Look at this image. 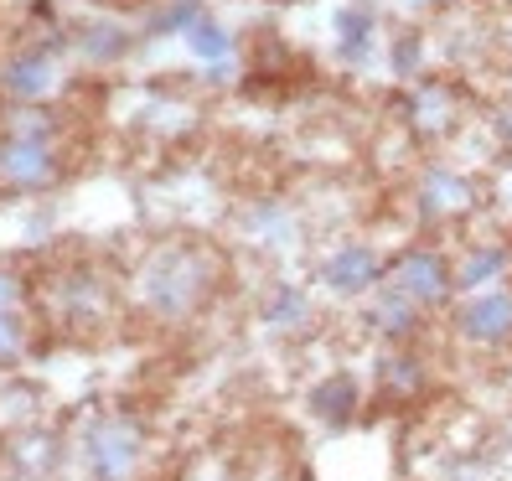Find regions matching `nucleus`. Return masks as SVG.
<instances>
[{
	"label": "nucleus",
	"instance_id": "nucleus-1",
	"mask_svg": "<svg viewBox=\"0 0 512 481\" xmlns=\"http://www.w3.org/2000/svg\"><path fill=\"white\" fill-rule=\"evenodd\" d=\"M213 295V269L197 249H171L145 269V300L161 316H192Z\"/></svg>",
	"mask_w": 512,
	"mask_h": 481
},
{
	"label": "nucleus",
	"instance_id": "nucleus-2",
	"mask_svg": "<svg viewBox=\"0 0 512 481\" xmlns=\"http://www.w3.org/2000/svg\"><path fill=\"white\" fill-rule=\"evenodd\" d=\"M388 285H394V295L414 300V306H440L450 285H456V275H450V264L435 249H404L394 269H388Z\"/></svg>",
	"mask_w": 512,
	"mask_h": 481
},
{
	"label": "nucleus",
	"instance_id": "nucleus-3",
	"mask_svg": "<svg viewBox=\"0 0 512 481\" xmlns=\"http://www.w3.org/2000/svg\"><path fill=\"white\" fill-rule=\"evenodd\" d=\"M140 461V430L130 419H109V425L94 430V445H88V466H94L99 481H125Z\"/></svg>",
	"mask_w": 512,
	"mask_h": 481
},
{
	"label": "nucleus",
	"instance_id": "nucleus-4",
	"mask_svg": "<svg viewBox=\"0 0 512 481\" xmlns=\"http://www.w3.org/2000/svg\"><path fill=\"white\" fill-rule=\"evenodd\" d=\"M456 326H461L466 342H481V347L507 342V337H512V295H507V290H481V295H471L466 306H461V316H456Z\"/></svg>",
	"mask_w": 512,
	"mask_h": 481
},
{
	"label": "nucleus",
	"instance_id": "nucleus-5",
	"mask_svg": "<svg viewBox=\"0 0 512 481\" xmlns=\"http://www.w3.org/2000/svg\"><path fill=\"white\" fill-rule=\"evenodd\" d=\"M378 275H383V264H378V254L363 249V244H347V249H337V254L321 264V280H326L331 290H342V295H357V290L378 285Z\"/></svg>",
	"mask_w": 512,
	"mask_h": 481
},
{
	"label": "nucleus",
	"instance_id": "nucleus-6",
	"mask_svg": "<svg viewBox=\"0 0 512 481\" xmlns=\"http://www.w3.org/2000/svg\"><path fill=\"white\" fill-rule=\"evenodd\" d=\"M419 207H425L430 218L466 213V207H471V182H461L456 171H430L425 187H419Z\"/></svg>",
	"mask_w": 512,
	"mask_h": 481
},
{
	"label": "nucleus",
	"instance_id": "nucleus-7",
	"mask_svg": "<svg viewBox=\"0 0 512 481\" xmlns=\"http://www.w3.org/2000/svg\"><path fill=\"white\" fill-rule=\"evenodd\" d=\"M311 404H316V414L326 419V425H347V419H352V409H357V383H352L347 373L326 378V383H316Z\"/></svg>",
	"mask_w": 512,
	"mask_h": 481
},
{
	"label": "nucleus",
	"instance_id": "nucleus-8",
	"mask_svg": "<svg viewBox=\"0 0 512 481\" xmlns=\"http://www.w3.org/2000/svg\"><path fill=\"white\" fill-rule=\"evenodd\" d=\"M0 166H6L16 182H42V176L52 171L47 166V150H42V140H16V145H6V156H0Z\"/></svg>",
	"mask_w": 512,
	"mask_h": 481
},
{
	"label": "nucleus",
	"instance_id": "nucleus-9",
	"mask_svg": "<svg viewBox=\"0 0 512 481\" xmlns=\"http://www.w3.org/2000/svg\"><path fill=\"white\" fill-rule=\"evenodd\" d=\"M502 264H507V254H502V249H476V254L456 269V285L476 290L481 280H497V275H502Z\"/></svg>",
	"mask_w": 512,
	"mask_h": 481
},
{
	"label": "nucleus",
	"instance_id": "nucleus-10",
	"mask_svg": "<svg viewBox=\"0 0 512 481\" xmlns=\"http://www.w3.org/2000/svg\"><path fill=\"white\" fill-rule=\"evenodd\" d=\"M373 321H378V332H388V337H409L414 332V300L388 295L383 306L373 311Z\"/></svg>",
	"mask_w": 512,
	"mask_h": 481
},
{
	"label": "nucleus",
	"instance_id": "nucleus-11",
	"mask_svg": "<svg viewBox=\"0 0 512 481\" xmlns=\"http://www.w3.org/2000/svg\"><path fill=\"white\" fill-rule=\"evenodd\" d=\"M228 47H233V37H228V32H218L213 21H197V26H192V52H197V57H207V63H213V57H223Z\"/></svg>",
	"mask_w": 512,
	"mask_h": 481
},
{
	"label": "nucleus",
	"instance_id": "nucleus-12",
	"mask_svg": "<svg viewBox=\"0 0 512 481\" xmlns=\"http://www.w3.org/2000/svg\"><path fill=\"white\" fill-rule=\"evenodd\" d=\"M383 383L399 388V394H409V388H419V363H414V357H388V363H383Z\"/></svg>",
	"mask_w": 512,
	"mask_h": 481
},
{
	"label": "nucleus",
	"instance_id": "nucleus-13",
	"mask_svg": "<svg viewBox=\"0 0 512 481\" xmlns=\"http://www.w3.org/2000/svg\"><path fill=\"white\" fill-rule=\"evenodd\" d=\"M269 321H280V326H300V321H306V295H300V290H280V300L269 306Z\"/></svg>",
	"mask_w": 512,
	"mask_h": 481
},
{
	"label": "nucleus",
	"instance_id": "nucleus-14",
	"mask_svg": "<svg viewBox=\"0 0 512 481\" xmlns=\"http://www.w3.org/2000/svg\"><path fill=\"white\" fill-rule=\"evenodd\" d=\"M368 26H373V16H368V11H342V37H347V52H352V47H357V52L368 47Z\"/></svg>",
	"mask_w": 512,
	"mask_h": 481
},
{
	"label": "nucleus",
	"instance_id": "nucleus-15",
	"mask_svg": "<svg viewBox=\"0 0 512 481\" xmlns=\"http://www.w3.org/2000/svg\"><path fill=\"white\" fill-rule=\"evenodd\" d=\"M52 78H47V63H16V73H11V88H21V94H37V88H47Z\"/></svg>",
	"mask_w": 512,
	"mask_h": 481
},
{
	"label": "nucleus",
	"instance_id": "nucleus-16",
	"mask_svg": "<svg viewBox=\"0 0 512 481\" xmlns=\"http://www.w3.org/2000/svg\"><path fill=\"white\" fill-rule=\"evenodd\" d=\"M21 357V326L0 311V363H16Z\"/></svg>",
	"mask_w": 512,
	"mask_h": 481
},
{
	"label": "nucleus",
	"instance_id": "nucleus-17",
	"mask_svg": "<svg viewBox=\"0 0 512 481\" xmlns=\"http://www.w3.org/2000/svg\"><path fill=\"white\" fill-rule=\"evenodd\" d=\"M11 300H16V290H11V280H0V311H6V306H11Z\"/></svg>",
	"mask_w": 512,
	"mask_h": 481
}]
</instances>
